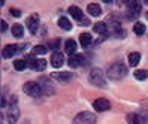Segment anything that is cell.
Instances as JSON below:
<instances>
[{
  "instance_id": "6da1fadb",
  "label": "cell",
  "mask_w": 148,
  "mask_h": 124,
  "mask_svg": "<svg viewBox=\"0 0 148 124\" xmlns=\"http://www.w3.org/2000/svg\"><path fill=\"white\" fill-rule=\"evenodd\" d=\"M106 75L109 79H114V81H118V79L124 78L127 75V67L121 63V61H117V63L111 64L109 69L106 70Z\"/></svg>"
},
{
  "instance_id": "7a4b0ae2",
  "label": "cell",
  "mask_w": 148,
  "mask_h": 124,
  "mask_svg": "<svg viewBox=\"0 0 148 124\" xmlns=\"http://www.w3.org/2000/svg\"><path fill=\"white\" fill-rule=\"evenodd\" d=\"M72 124H96V117H94V114L84 111V112H79L73 118Z\"/></svg>"
},
{
  "instance_id": "3957f363",
  "label": "cell",
  "mask_w": 148,
  "mask_h": 124,
  "mask_svg": "<svg viewBox=\"0 0 148 124\" xmlns=\"http://www.w3.org/2000/svg\"><path fill=\"white\" fill-rule=\"evenodd\" d=\"M90 81H91L94 85H97V87H105V85H106L105 75H103V72H102L99 67L91 69V72H90Z\"/></svg>"
},
{
  "instance_id": "277c9868",
  "label": "cell",
  "mask_w": 148,
  "mask_h": 124,
  "mask_svg": "<svg viewBox=\"0 0 148 124\" xmlns=\"http://www.w3.org/2000/svg\"><path fill=\"white\" fill-rule=\"evenodd\" d=\"M23 90H24V93L25 94H29V96H32V97H38V96H40V93H42V88H40V85L38 84V82H25L24 85H23Z\"/></svg>"
},
{
  "instance_id": "5b68a950",
  "label": "cell",
  "mask_w": 148,
  "mask_h": 124,
  "mask_svg": "<svg viewBox=\"0 0 148 124\" xmlns=\"http://www.w3.org/2000/svg\"><path fill=\"white\" fill-rule=\"evenodd\" d=\"M20 117V109H18V105H16V97H12L11 102H9V123L15 124L16 120Z\"/></svg>"
},
{
  "instance_id": "8992f818",
  "label": "cell",
  "mask_w": 148,
  "mask_h": 124,
  "mask_svg": "<svg viewBox=\"0 0 148 124\" xmlns=\"http://www.w3.org/2000/svg\"><path fill=\"white\" fill-rule=\"evenodd\" d=\"M127 6H129V9H127L126 16L130 18V20H135L136 16L141 14V5H139L138 2H130V3H127Z\"/></svg>"
},
{
  "instance_id": "52a82bcc",
  "label": "cell",
  "mask_w": 148,
  "mask_h": 124,
  "mask_svg": "<svg viewBox=\"0 0 148 124\" xmlns=\"http://www.w3.org/2000/svg\"><path fill=\"white\" fill-rule=\"evenodd\" d=\"M93 106H94V109L97 112H105V111H108L111 108V103H109V100L100 97V99H96L93 102Z\"/></svg>"
},
{
  "instance_id": "ba28073f",
  "label": "cell",
  "mask_w": 148,
  "mask_h": 124,
  "mask_svg": "<svg viewBox=\"0 0 148 124\" xmlns=\"http://www.w3.org/2000/svg\"><path fill=\"white\" fill-rule=\"evenodd\" d=\"M27 29L30 30V33H36L38 29H39V15L34 14V15H30L27 18Z\"/></svg>"
},
{
  "instance_id": "9c48e42d",
  "label": "cell",
  "mask_w": 148,
  "mask_h": 124,
  "mask_svg": "<svg viewBox=\"0 0 148 124\" xmlns=\"http://www.w3.org/2000/svg\"><path fill=\"white\" fill-rule=\"evenodd\" d=\"M67 64H69V67H72V69H75L78 66H82L84 64V55L82 54H73V55H71V57H69Z\"/></svg>"
},
{
  "instance_id": "30bf717a",
  "label": "cell",
  "mask_w": 148,
  "mask_h": 124,
  "mask_svg": "<svg viewBox=\"0 0 148 124\" xmlns=\"http://www.w3.org/2000/svg\"><path fill=\"white\" fill-rule=\"evenodd\" d=\"M127 123L129 124H148V121L145 120V117L142 114H129Z\"/></svg>"
},
{
  "instance_id": "8fae6325",
  "label": "cell",
  "mask_w": 148,
  "mask_h": 124,
  "mask_svg": "<svg viewBox=\"0 0 148 124\" xmlns=\"http://www.w3.org/2000/svg\"><path fill=\"white\" fill-rule=\"evenodd\" d=\"M38 84H39L40 88H42V93H45V94H53V93H54V87H53V84L49 82V79L40 78Z\"/></svg>"
},
{
  "instance_id": "7c38bea8",
  "label": "cell",
  "mask_w": 148,
  "mask_h": 124,
  "mask_svg": "<svg viewBox=\"0 0 148 124\" xmlns=\"http://www.w3.org/2000/svg\"><path fill=\"white\" fill-rule=\"evenodd\" d=\"M51 76L54 79H57V81H62V82H67V81H71V79H73L72 72H54Z\"/></svg>"
},
{
  "instance_id": "4fadbf2b",
  "label": "cell",
  "mask_w": 148,
  "mask_h": 124,
  "mask_svg": "<svg viewBox=\"0 0 148 124\" xmlns=\"http://www.w3.org/2000/svg\"><path fill=\"white\" fill-rule=\"evenodd\" d=\"M63 63H64V57H63V54L62 52H54L53 54V57H51V64H53L56 69H60L63 66Z\"/></svg>"
},
{
  "instance_id": "5bb4252c",
  "label": "cell",
  "mask_w": 148,
  "mask_h": 124,
  "mask_svg": "<svg viewBox=\"0 0 148 124\" xmlns=\"http://www.w3.org/2000/svg\"><path fill=\"white\" fill-rule=\"evenodd\" d=\"M16 51H20V47L18 45H8V47H5L2 54H3L5 58H11V57H14L16 54Z\"/></svg>"
},
{
  "instance_id": "9a60e30c",
  "label": "cell",
  "mask_w": 148,
  "mask_h": 124,
  "mask_svg": "<svg viewBox=\"0 0 148 124\" xmlns=\"http://www.w3.org/2000/svg\"><path fill=\"white\" fill-rule=\"evenodd\" d=\"M76 48H78V45H76V42H75L73 39L66 40V43H64V51H66V54L73 55V54H75V51H76Z\"/></svg>"
},
{
  "instance_id": "2e32d148",
  "label": "cell",
  "mask_w": 148,
  "mask_h": 124,
  "mask_svg": "<svg viewBox=\"0 0 148 124\" xmlns=\"http://www.w3.org/2000/svg\"><path fill=\"white\" fill-rule=\"evenodd\" d=\"M94 32L97 34H100V36H106L109 29H108L106 23H97V24H94Z\"/></svg>"
},
{
  "instance_id": "e0dca14e",
  "label": "cell",
  "mask_w": 148,
  "mask_h": 124,
  "mask_svg": "<svg viewBox=\"0 0 148 124\" xmlns=\"http://www.w3.org/2000/svg\"><path fill=\"white\" fill-rule=\"evenodd\" d=\"M69 14H71L78 23L84 18V16H82V9H79L78 6H71V8H69Z\"/></svg>"
},
{
  "instance_id": "ac0fdd59",
  "label": "cell",
  "mask_w": 148,
  "mask_h": 124,
  "mask_svg": "<svg viewBox=\"0 0 148 124\" xmlns=\"http://www.w3.org/2000/svg\"><path fill=\"white\" fill-rule=\"evenodd\" d=\"M87 11H88V14L93 15V16H99L102 14V9H100L99 3H90L88 6H87Z\"/></svg>"
},
{
  "instance_id": "d6986e66",
  "label": "cell",
  "mask_w": 148,
  "mask_h": 124,
  "mask_svg": "<svg viewBox=\"0 0 148 124\" xmlns=\"http://www.w3.org/2000/svg\"><path fill=\"white\" fill-rule=\"evenodd\" d=\"M139 60H141V54H139V52H130V54H129V64L132 67L138 66Z\"/></svg>"
},
{
  "instance_id": "ffe728a7",
  "label": "cell",
  "mask_w": 148,
  "mask_h": 124,
  "mask_svg": "<svg viewBox=\"0 0 148 124\" xmlns=\"http://www.w3.org/2000/svg\"><path fill=\"white\" fill-rule=\"evenodd\" d=\"M79 42H81L82 48H87V47H88L90 43H91V34H90V33H81Z\"/></svg>"
},
{
  "instance_id": "44dd1931",
  "label": "cell",
  "mask_w": 148,
  "mask_h": 124,
  "mask_svg": "<svg viewBox=\"0 0 148 124\" xmlns=\"http://www.w3.org/2000/svg\"><path fill=\"white\" fill-rule=\"evenodd\" d=\"M12 34L15 38H23V34H24V29H23V25L21 24H14L12 25Z\"/></svg>"
},
{
  "instance_id": "7402d4cb",
  "label": "cell",
  "mask_w": 148,
  "mask_h": 124,
  "mask_svg": "<svg viewBox=\"0 0 148 124\" xmlns=\"http://www.w3.org/2000/svg\"><path fill=\"white\" fill-rule=\"evenodd\" d=\"M47 51H48V47H45V45H36L32 49V54L33 55H43V54H47Z\"/></svg>"
},
{
  "instance_id": "603a6c76",
  "label": "cell",
  "mask_w": 148,
  "mask_h": 124,
  "mask_svg": "<svg viewBox=\"0 0 148 124\" xmlns=\"http://www.w3.org/2000/svg\"><path fill=\"white\" fill-rule=\"evenodd\" d=\"M58 25L62 27L63 30H71L72 29V23L69 21L66 16H62V18H58Z\"/></svg>"
},
{
  "instance_id": "cb8c5ba5",
  "label": "cell",
  "mask_w": 148,
  "mask_h": 124,
  "mask_svg": "<svg viewBox=\"0 0 148 124\" xmlns=\"http://www.w3.org/2000/svg\"><path fill=\"white\" fill-rule=\"evenodd\" d=\"M14 67H15L16 70H24L25 67H27V61H25V58H24V60H23V58L15 60V61H14Z\"/></svg>"
},
{
  "instance_id": "d4e9b609",
  "label": "cell",
  "mask_w": 148,
  "mask_h": 124,
  "mask_svg": "<svg viewBox=\"0 0 148 124\" xmlns=\"http://www.w3.org/2000/svg\"><path fill=\"white\" fill-rule=\"evenodd\" d=\"M133 32L138 34V36H142V34L145 33V25H144L142 23H136V24L133 25Z\"/></svg>"
},
{
  "instance_id": "484cf974",
  "label": "cell",
  "mask_w": 148,
  "mask_h": 124,
  "mask_svg": "<svg viewBox=\"0 0 148 124\" xmlns=\"http://www.w3.org/2000/svg\"><path fill=\"white\" fill-rule=\"evenodd\" d=\"M135 78L139 79V81H145V79L148 78V70H136Z\"/></svg>"
},
{
  "instance_id": "4316f807",
  "label": "cell",
  "mask_w": 148,
  "mask_h": 124,
  "mask_svg": "<svg viewBox=\"0 0 148 124\" xmlns=\"http://www.w3.org/2000/svg\"><path fill=\"white\" fill-rule=\"evenodd\" d=\"M43 69H47V61L43 60V58H39L36 61V66H34V70H43Z\"/></svg>"
},
{
  "instance_id": "83f0119b",
  "label": "cell",
  "mask_w": 148,
  "mask_h": 124,
  "mask_svg": "<svg viewBox=\"0 0 148 124\" xmlns=\"http://www.w3.org/2000/svg\"><path fill=\"white\" fill-rule=\"evenodd\" d=\"M25 61H27V67H30V69H33L34 70V66H36V58H33L32 55H27L25 57Z\"/></svg>"
},
{
  "instance_id": "f1b7e54d",
  "label": "cell",
  "mask_w": 148,
  "mask_h": 124,
  "mask_svg": "<svg viewBox=\"0 0 148 124\" xmlns=\"http://www.w3.org/2000/svg\"><path fill=\"white\" fill-rule=\"evenodd\" d=\"M60 45H62V40L56 39V40H53V42H49V47H48V48H51V49H58Z\"/></svg>"
},
{
  "instance_id": "f546056e",
  "label": "cell",
  "mask_w": 148,
  "mask_h": 124,
  "mask_svg": "<svg viewBox=\"0 0 148 124\" xmlns=\"http://www.w3.org/2000/svg\"><path fill=\"white\" fill-rule=\"evenodd\" d=\"M11 14H12L14 16H16V18H18V16L21 15V11H18V9H15V8H12V9H11Z\"/></svg>"
},
{
  "instance_id": "4dcf8cb0",
  "label": "cell",
  "mask_w": 148,
  "mask_h": 124,
  "mask_svg": "<svg viewBox=\"0 0 148 124\" xmlns=\"http://www.w3.org/2000/svg\"><path fill=\"white\" fill-rule=\"evenodd\" d=\"M78 24H79V25H90V20H88V18H82Z\"/></svg>"
},
{
  "instance_id": "1f68e13d",
  "label": "cell",
  "mask_w": 148,
  "mask_h": 124,
  "mask_svg": "<svg viewBox=\"0 0 148 124\" xmlns=\"http://www.w3.org/2000/svg\"><path fill=\"white\" fill-rule=\"evenodd\" d=\"M6 30H8V24H6V21L2 20V33H5Z\"/></svg>"
},
{
  "instance_id": "d6a6232c",
  "label": "cell",
  "mask_w": 148,
  "mask_h": 124,
  "mask_svg": "<svg viewBox=\"0 0 148 124\" xmlns=\"http://www.w3.org/2000/svg\"><path fill=\"white\" fill-rule=\"evenodd\" d=\"M145 18H147V20H148V12H147V14H145Z\"/></svg>"
},
{
  "instance_id": "836d02e7",
  "label": "cell",
  "mask_w": 148,
  "mask_h": 124,
  "mask_svg": "<svg viewBox=\"0 0 148 124\" xmlns=\"http://www.w3.org/2000/svg\"><path fill=\"white\" fill-rule=\"evenodd\" d=\"M145 3H147V5H148V0H147V2H145Z\"/></svg>"
}]
</instances>
